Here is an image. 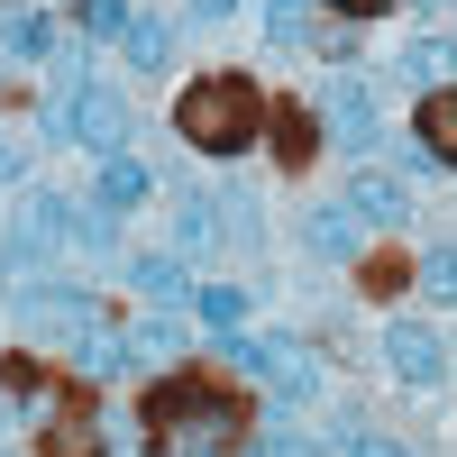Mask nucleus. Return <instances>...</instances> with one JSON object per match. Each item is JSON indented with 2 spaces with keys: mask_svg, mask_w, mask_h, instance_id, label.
I'll return each mask as SVG.
<instances>
[{
  "mask_svg": "<svg viewBox=\"0 0 457 457\" xmlns=\"http://www.w3.org/2000/svg\"><path fill=\"white\" fill-rule=\"evenodd\" d=\"M174 129L202 146V156H238V146L265 129V92L247 83V73H211V83H193L174 101Z\"/></svg>",
  "mask_w": 457,
  "mask_h": 457,
  "instance_id": "obj_1",
  "label": "nucleus"
},
{
  "mask_svg": "<svg viewBox=\"0 0 457 457\" xmlns=\"http://www.w3.org/2000/svg\"><path fill=\"white\" fill-rule=\"evenodd\" d=\"M146 430H156L174 457H220L228 439H238V411H228L220 394H202V385H156Z\"/></svg>",
  "mask_w": 457,
  "mask_h": 457,
  "instance_id": "obj_2",
  "label": "nucleus"
},
{
  "mask_svg": "<svg viewBox=\"0 0 457 457\" xmlns=\"http://www.w3.org/2000/svg\"><path fill=\"white\" fill-rule=\"evenodd\" d=\"M46 120H55L64 137H83L92 156H129V101H120V92H101V83L55 92V110H46Z\"/></svg>",
  "mask_w": 457,
  "mask_h": 457,
  "instance_id": "obj_3",
  "label": "nucleus"
},
{
  "mask_svg": "<svg viewBox=\"0 0 457 457\" xmlns=\"http://www.w3.org/2000/svg\"><path fill=\"white\" fill-rule=\"evenodd\" d=\"M228 366L238 375H265V394H284V403H312L320 394V366L293 348V338H228Z\"/></svg>",
  "mask_w": 457,
  "mask_h": 457,
  "instance_id": "obj_4",
  "label": "nucleus"
},
{
  "mask_svg": "<svg viewBox=\"0 0 457 457\" xmlns=\"http://www.w3.org/2000/svg\"><path fill=\"white\" fill-rule=\"evenodd\" d=\"M55 247H73V202L28 193V202H19V220H10V275H37Z\"/></svg>",
  "mask_w": 457,
  "mask_h": 457,
  "instance_id": "obj_5",
  "label": "nucleus"
},
{
  "mask_svg": "<svg viewBox=\"0 0 457 457\" xmlns=\"http://www.w3.org/2000/svg\"><path fill=\"white\" fill-rule=\"evenodd\" d=\"M320 129L348 146V156H375V101H366L357 73H329L320 83Z\"/></svg>",
  "mask_w": 457,
  "mask_h": 457,
  "instance_id": "obj_6",
  "label": "nucleus"
},
{
  "mask_svg": "<svg viewBox=\"0 0 457 457\" xmlns=\"http://www.w3.org/2000/svg\"><path fill=\"white\" fill-rule=\"evenodd\" d=\"M10 312H19V320H46V329H92L83 284H55V275H19V284H10Z\"/></svg>",
  "mask_w": 457,
  "mask_h": 457,
  "instance_id": "obj_7",
  "label": "nucleus"
},
{
  "mask_svg": "<svg viewBox=\"0 0 457 457\" xmlns=\"http://www.w3.org/2000/svg\"><path fill=\"white\" fill-rule=\"evenodd\" d=\"M385 366L403 375V385H439V375H448V348H439V329L394 320V329H385Z\"/></svg>",
  "mask_w": 457,
  "mask_h": 457,
  "instance_id": "obj_8",
  "label": "nucleus"
},
{
  "mask_svg": "<svg viewBox=\"0 0 457 457\" xmlns=\"http://www.w3.org/2000/svg\"><path fill=\"white\" fill-rule=\"evenodd\" d=\"M348 211H357V228H403V220H411V193H403L394 174L357 165V183H348Z\"/></svg>",
  "mask_w": 457,
  "mask_h": 457,
  "instance_id": "obj_9",
  "label": "nucleus"
},
{
  "mask_svg": "<svg viewBox=\"0 0 457 457\" xmlns=\"http://www.w3.org/2000/svg\"><path fill=\"white\" fill-rule=\"evenodd\" d=\"M357 238H366V228H357V211H348V202H320L312 220H302V247L329 256V265H338V256H357Z\"/></svg>",
  "mask_w": 457,
  "mask_h": 457,
  "instance_id": "obj_10",
  "label": "nucleus"
},
{
  "mask_svg": "<svg viewBox=\"0 0 457 457\" xmlns=\"http://www.w3.org/2000/svg\"><path fill=\"white\" fill-rule=\"evenodd\" d=\"M211 220H220V238H228V247H256V238H265V220H256V193H247V183H220V193H211Z\"/></svg>",
  "mask_w": 457,
  "mask_h": 457,
  "instance_id": "obj_11",
  "label": "nucleus"
},
{
  "mask_svg": "<svg viewBox=\"0 0 457 457\" xmlns=\"http://www.w3.org/2000/svg\"><path fill=\"white\" fill-rule=\"evenodd\" d=\"M411 137H421V146H430L439 165H457V83L421 101V129H411Z\"/></svg>",
  "mask_w": 457,
  "mask_h": 457,
  "instance_id": "obj_12",
  "label": "nucleus"
},
{
  "mask_svg": "<svg viewBox=\"0 0 457 457\" xmlns=\"http://www.w3.org/2000/svg\"><path fill=\"white\" fill-rule=\"evenodd\" d=\"M73 366H83V385H110V375L129 366V338H110V329H73Z\"/></svg>",
  "mask_w": 457,
  "mask_h": 457,
  "instance_id": "obj_13",
  "label": "nucleus"
},
{
  "mask_svg": "<svg viewBox=\"0 0 457 457\" xmlns=\"http://www.w3.org/2000/svg\"><path fill=\"white\" fill-rule=\"evenodd\" d=\"M146 193H156V174H146L137 156H101V202H110V211H129V202H146Z\"/></svg>",
  "mask_w": 457,
  "mask_h": 457,
  "instance_id": "obj_14",
  "label": "nucleus"
},
{
  "mask_svg": "<svg viewBox=\"0 0 457 457\" xmlns=\"http://www.w3.org/2000/svg\"><path fill=\"white\" fill-rule=\"evenodd\" d=\"M129 275H137V293L156 302V312H165V302H193V284H183V256H137Z\"/></svg>",
  "mask_w": 457,
  "mask_h": 457,
  "instance_id": "obj_15",
  "label": "nucleus"
},
{
  "mask_svg": "<svg viewBox=\"0 0 457 457\" xmlns=\"http://www.w3.org/2000/svg\"><path fill=\"white\" fill-rule=\"evenodd\" d=\"M129 357H146V366H165V357H183V320H174V312H146V320L129 329Z\"/></svg>",
  "mask_w": 457,
  "mask_h": 457,
  "instance_id": "obj_16",
  "label": "nucleus"
},
{
  "mask_svg": "<svg viewBox=\"0 0 457 457\" xmlns=\"http://www.w3.org/2000/svg\"><path fill=\"white\" fill-rule=\"evenodd\" d=\"M403 73L430 83V92H448L457 83V46H448V37H421V46H403Z\"/></svg>",
  "mask_w": 457,
  "mask_h": 457,
  "instance_id": "obj_17",
  "label": "nucleus"
},
{
  "mask_svg": "<svg viewBox=\"0 0 457 457\" xmlns=\"http://www.w3.org/2000/svg\"><path fill=\"white\" fill-rule=\"evenodd\" d=\"M46 46H55V37H46V19H37V10H0V55H10V64L46 55Z\"/></svg>",
  "mask_w": 457,
  "mask_h": 457,
  "instance_id": "obj_18",
  "label": "nucleus"
},
{
  "mask_svg": "<svg viewBox=\"0 0 457 457\" xmlns=\"http://www.w3.org/2000/svg\"><path fill=\"white\" fill-rule=\"evenodd\" d=\"M120 46H129V64L165 73V64H174V28H165V19H129V37H120Z\"/></svg>",
  "mask_w": 457,
  "mask_h": 457,
  "instance_id": "obj_19",
  "label": "nucleus"
},
{
  "mask_svg": "<svg viewBox=\"0 0 457 457\" xmlns=\"http://www.w3.org/2000/svg\"><path fill=\"white\" fill-rule=\"evenodd\" d=\"M265 37H275V46H320V19L302 10V0H265Z\"/></svg>",
  "mask_w": 457,
  "mask_h": 457,
  "instance_id": "obj_20",
  "label": "nucleus"
},
{
  "mask_svg": "<svg viewBox=\"0 0 457 457\" xmlns=\"http://www.w3.org/2000/svg\"><path fill=\"white\" fill-rule=\"evenodd\" d=\"M211 238H220V220H211V193H183V202H174V247L193 256V247H211Z\"/></svg>",
  "mask_w": 457,
  "mask_h": 457,
  "instance_id": "obj_21",
  "label": "nucleus"
},
{
  "mask_svg": "<svg viewBox=\"0 0 457 457\" xmlns=\"http://www.w3.org/2000/svg\"><path fill=\"white\" fill-rule=\"evenodd\" d=\"M193 312H202L220 338H238V320H247V293H238V284H202V293H193Z\"/></svg>",
  "mask_w": 457,
  "mask_h": 457,
  "instance_id": "obj_22",
  "label": "nucleus"
},
{
  "mask_svg": "<svg viewBox=\"0 0 457 457\" xmlns=\"http://www.w3.org/2000/svg\"><path fill=\"white\" fill-rule=\"evenodd\" d=\"M73 247H83V256H110V247H120V228H110V202L73 211Z\"/></svg>",
  "mask_w": 457,
  "mask_h": 457,
  "instance_id": "obj_23",
  "label": "nucleus"
},
{
  "mask_svg": "<svg viewBox=\"0 0 457 457\" xmlns=\"http://www.w3.org/2000/svg\"><path fill=\"white\" fill-rule=\"evenodd\" d=\"M83 10V37H129V0H73Z\"/></svg>",
  "mask_w": 457,
  "mask_h": 457,
  "instance_id": "obj_24",
  "label": "nucleus"
},
{
  "mask_svg": "<svg viewBox=\"0 0 457 457\" xmlns=\"http://www.w3.org/2000/svg\"><path fill=\"white\" fill-rule=\"evenodd\" d=\"M421 284H430L439 302H457V247H430V256H421Z\"/></svg>",
  "mask_w": 457,
  "mask_h": 457,
  "instance_id": "obj_25",
  "label": "nucleus"
},
{
  "mask_svg": "<svg viewBox=\"0 0 457 457\" xmlns=\"http://www.w3.org/2000/svg\"><path fill=\"white\" fill-rule=\"evenodd\" d=\"M312 137H320V129H312V120H302V110H293V120H284V165H293V174H302V165H312Z\"/></svg>",
  "mask_w": 457,
  "mask_h": 457,
  "instance_id": "obj_26",
  "label": "nucleus"
},
{
  "mask_svg": "<svg viewBox=\"0 0 457 457\" xmlns=\"http://www.w3.org/2000/svg\"><path fill=\"white\" fill-rule=\"evenodd\" d=\"M37 375H46V366H28V357H0V394H37Z\"/></svg>",
  "mask_w": 457,
  "mask_h": 457,
  "instance_id": "obj_27",
  "label": "nucleus"
},
{
  "mask_svg": "<svg viewBox=\"0 0 457 457\" xmlns=\"http://www.w3.org/2000/svg\"><path fill=\"white\" fill-rule=\"evenodd\" d=\"M348 457H411V448H394V439H366V430H357V439H348Z\"/></svg>",
  "mask_w": 457,
  "mask_h": 457,
  "instance_id": "obj_28",
  "label": "nucleus"
},
{
  "mask_svg": "<svg viewBox=\"0 0 457 457\" xmlns=\"http://www.w3.org/2000/svg\"><path fill=\"white\" fill-rule=\"evenodd\" d=\"M19 174H28V156H19L10 137H0V183H19Z\"/></svg>",
  "mask_w": 457,
  "mask_h": 457,
  "instance_id": "obj_29",
  "label": "nucleus"
},
{
  "mask_svg": "<svg viewBox=\"0 0 457 457\" xmlns=\"http://www.w3.org/2000/svg\"><path fill=\"white\" fill-rule=\"evenodd\" d=\"M265 457H320L312 439H265Z\"/></svg>",
  "mask_w": 457,
  "mask_h": 457,
  "instance_id": "obj_30",
  "label": "nucleus"
},
{
  "mask_svg": "<svg viewBox=\"0 0 457 457\" xmlns=\"http://www.w3.org/2000/svg\"><path fill=\"white\" fill-rule=\"evenodd\" d=\"M338 10H348V19H375V10H385V0H338Z\"/></svg>",
  "mask_w": 457,
  "mask_h": 457,
  "instance_id": "obj_31",
  "label": "nucleus"
},
{
  "mask_svg": "<svg viewBox=\"0 0 457 457\" xmlns=\"http://www.w3.org/2000/svg\"><path fill=\"white\" fill-rule=\"evenodd\" d=\"M193 10H202V19H228V10H238V0H193Z\"/></svg>",
  "mask_w": 457,
  "mask_h": 457,
  "instance_id": "obj_32",
  "label": "nucleus"
},
{
  "mask_svg": "<svg viewBox=\"0 0 457 457\" xmlns=\"http://www.w3.org/2000/svg\"><path fill=\"white\" fill-rule=\"evenodd\" d=\"M0 421H10V394H0Z\"/></svg>",
  "mask_w": 457,
  "mask_h": 457,
  "instance_id": "obj_33",
  "label": "nucleus"
},
{
  "mask_svg": "<svg viewBox=\"0 0 457 457\" xmlns=\"http://www.w3.org/2000/svg\"><path fill=\"white\" fill-rule=\"evenodd\" d=\"M421 10H439V0H421Z\"/></svg>",
  "mask_w": 457,
  "mask_h": 457,
  "instance_id": "obj_34",
  "label": "nucleus"
}]
</instances>
